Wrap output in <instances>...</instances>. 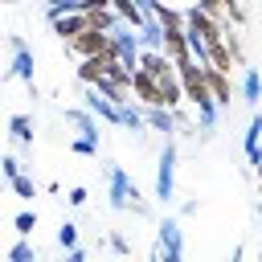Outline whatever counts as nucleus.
Listing matches in <instances>:
<instances>
[{"label":"nucleus","mask_w":262,"mask_h":262,"mask_svg":"<svg viewBox=\"0 0 262 262\" xmlns=\"http://www.w3.org/2000/svg\"><path fill=\"white\" fill-rule=\"evenodd\" d=\"M49 25H53L57 41H70V37H78V33L90 25V16H86V12H61V16H53Z\"/></svg>","instance_id":"11"},{"label":"nucleus","mask_w":262,"mask_h":262,"mask_svg":"<svg viewBox=\"0 0 262 262\" xmlns=\"http://www.w3.org/2000/svg\"><path fill=\"white\" fill-rule=\"evenodd\" d=\"M184 254V233H180V221L176 217H164L156 225V258L160 262H180Z\"/></svg>","instance_id":"4"},{"label":"nucleus","mask_w":262,"mask_h":262,"mask_svg":"<svg viewBox=\"0 0 262 262\" xmlns=\"http://www.w3.org/2000/svg\"><path fill=\"white\" fill-rule=\"evenodd\" d=\"M12 192H16L20 201H33V196H37V180L25 176V172H16V176H12Z\"/></svg>","instance_id":"18"},{"label":"nucleus","mask_w":262,"mask_h":262,"mask_svg":"<svg viewBox=\"0 0 262 262\" xmlns=\"http://www.w3.org/2000/svg\"><path fill=\"white\" fill-rule=\"evenodd\" d=\"M258 262H262V250H258Z\"/></svg>","instance_id":"28"},{"label":"nucleus","mask_w":262,"mask_h":262,"mask_svg":"<svg viewBox=\"0 0 262 262\" xmlns=\"http://www.w3.org/2000/svg\"><path fill=\"white\" fill-rule=\"evenodd\" d=\"M242 147H246L250 168L262 164V111H258V106L250 111V127H246V135H242Z\"/></svg>","instance_id":"9"},{"label":"nucleus","mask_w":262,"mask_h":262,"mask_svg":"<svg viewBox=\"0 0 262 262\" xmlns=\"http://www.w3.org/2000/svg\"><path fill=\"white\" fill-rule=\"evenodd\" d=\"M8 258H12V262H33V258H37V246L20 237L16 246H8Z\"/></svg>","instance_id":"21"},{"label":"nucleus","mask_w":262,"mask_h":262,"mask_svg":"<svg viewBox=\"0 0 262 262\" xmlns=\"http://www.w3.org/2000/svg\"><path fill=\"white\" fill-rule=\"evenodd\" d=\"M66 119L78 127V135H86V139H94V143H102V131H98V123H94V115L90 111H78V106H66Z\"/></svg>","instance_id":"14"},{"label":"nucleus","mask_w":262,"mask_h":262,"mask_svg":"<svg viewBox=\"0 0 262 262\" xmlns=\"http://www.w3.org/2000/svg\"><path fill=\"white\" fill-rule=\"evenodd\" d=\"M205 82H209V94H213V102H217L221 111H229V98H233V82H229V74H221V70L205 66Z\"/></svg>","instance_id":"10"},{"label":"nucleus","mask_w":262,"mask_h":262,"mask_svg":"<svg viewBox=\"0 0 262 262\" xmlns=\"http://www.w3.org/2000/svg\"><path fill=\"white\" fill-rule=\"evenodd\" d=\"M106 196H111V209L115 213H147V205H143V192H139V184L127 176V168L123 164H106Z\"/></svg>","instance_id":"1"},{"label":"nucleus","mask_w":262,"mask_h":262,"mask_svg":"<svg viewBox=\"0 0 262 262\" xmlns=\"http://www.w3.org/2000/svg\"><path fill=\"white\" fill-rule=\"evenodd\" d=\"M0 172H4L8 180H12V176L20 172V160H16V156H0Z\"/></svg>","instance_id":"24"},{"label":"nucleus","mask_w":262,"mask_h":262,"mask_svg":"<svg viewBox=\"0 0 262 262\" xmlns=\"http://www.w3.org/2000/svg\"><path fill=\"white\" fill-rule=\"evenodd\" d=\"M111 250H115V254H131V246H127L119 233H111Z\"/></svg>","instance_id":"26"},{"label":"nucleus","mask_w":262,"mask_h":262,"mask_svg":"<svg viewBox=\"0 0 262 262\" xmlns=\"http://www.w3.org/2000/svg\"><path fill=\"white\" fill-rule=\"evenodd\" d=\"M8 45H12V66H8V74H4V78H20V82H25V86L37 94V82H33V70H37V61H33V49H29L20 37H12Z\"/></svg>","instance_id":"5"},{"label":"nucleus","mask_w":262,"mask_h":262,"mask_svg":"<svg viewBox=\"0 0 262 262\" xmlns=\"http://www.w3.org/2000/svg\"><path fill=\"white\" fill-rule=\"evenodd\" d=\"M70 151L74 156H98V143L86 139V135H78V139H70Z\"/></svg>","instance_id":"22"},{"label":"nucleus","mask_w":262,"mask_h":262,"mask_svg":"<svg viewBox=\"0 0 262 262\" xmlns=\"http://www.w3.org/2000/svg\"><path fill=\"white\" fill-rule=\"evenodd\" d=\"M139 45H143V49H164V25H160L156 16H147V20L139 25Z\"/></svg>","instance_id":"17"},{"label":"nucleus","mask_w":262,"mask_h":262,"mask_svg":"<svg viewBox=\"0 0 262 262\" xmlns=\"http://www.w3.org/2000/svg\"><path fill=\"white\" fill-rule=\"evenodd\" d=\"M82 98H86V111L94 115V119H102V123H111V127H119V106L106 98V94H98L94 86H86L82 90Z\"/></svg>","instance_id":"8"},{"label":"nucleus","mask_w":262,"mask_h":262,"mask_svg":"<svg viewBox=\"0 0 262 262\" xmlns=\"http://www.w3.org/2000/svg\"><path fill=\"white\" fill-rule=\"evenodd\" d=\"M111 8H115V16L123 20V25H131V29H139L143 20H147V12H143V4L139 0H106Z\"/></svg>","instance_id":"15"},{"label":"nucleus","mask_w":262,"mask_h":262,"mask_svg":"<svg viewBox=\"0 0 262 262\" xmlns=\"http://www.w3.org/2000/svg\"><path fill=\"white\" fill-rule=\"evenodd\" d=\"M131 90H135V102H143V106H164V94H160V86H156V78L147 74V70H131Z\"/></svg>","instance_id":"7"},{"label":"nucleus","mask_w":262,"mask_h":262,"mask_svg":"<svg viewBox=\"0 0 262 262\" xmlns=\"http://www.w3.org/2000/svg\"><path fill=\"white\" fill-rule=\"evenodd\" d=\"M57 246H61V250L78 246V221H61V225H57Z\"/></svg>","instance_id":"20"},{"label":"nucleus","mask_w":262,"mask_h":262,"mask_svg":"<svg viewBox=\"0 0 262 262\" xmlns=\"http://www.w3.org/2000/svg\"><path fill=\"white\" fill-rule=\"evenodd\" d=\"M102 74H106V57H78V82L82 86H94Z\"/></svg>","instance_id":"16"},{"label":"nucleus","mask_w":262,"mask_h":262,"mask_svg":"<svg viewBox=\"0 0 262 262\" xmlns=\"http://www.w3.org/2000/svg\"><path fill=\"white\" fill-rule=\"evenodd\" d=\"M196 8H205L217 25H246V8H242V0H201Z\"/></svg>","instance_id":"6"},{"label":"nucleus","mask_w":262,"mask_h":262,"mask_svg":"<svg viewBox=\"0 0 262 262\" xmlns=\"http://www.w3.org/2000/svg\"><path fill=\"white\" fill-rule=\"evenodd\" d=\"M0 4H12V0H0Z\"/></svg>","instance_id":"29"},{"label":"nucleus","mask_w":262,"mask_h":262,"mask_svg":"<svg viewBox=\"0 0 262 262\" xmlns=\"http://www.w3.org/2000/svg\"><path fill=\"white\" fill-rule=\"evenodd\" d=\"M176 164H180V147L172 135H164V147H160V160H156V201L168 205L176 196Z\"/></svg>","instance_id":"2"},{"label":"nucleus","mask_w":262,"mask_h":262,"mask_svg":"<svg viewBox=\"0 0 262 262\" xmlns=\"http://www.w3.org/2000/svg\"><path fill=\"white\" fill-rule=\"evenodd\" d=\"M70 262H86V246H70Z\"/></svg>","instance_id":"27"},{"label":"nucleus","mask_w":262,"mask_h":262,"mask_svg":"<svg viewBox=\"0 0 262 262\" xmlns=\"http://www.w3.org/2000/svg\"><path fill=\"white\" fill-rule=\"evenodd\" d=\"M12 229H16L20 237H29V233L37 229V213H29V209H20V213L12 217Z\"/></svg>","instance_id":"19"},{"label":"nucleus","mask_w":262,"mask_h":262,"mask_svg":"<svg viewBox=\"0 0 262 262\" xmlns=\"http://www.w3.org/2000/svg\"><path fill=\"white\" fill-rule=\"evenodd\" d=\"M156 4H164V8H172V12H188V8H196L201 0H156Z\"/></svg>","instance_id":"25"},{"label":"nucleus","mask_w":262,"mask_h":262,"mask_svg":"<svg viewBox=\"0 0 262 262\" xmlns=\"http://www.w3.org/2000/svg\"><path fill=\"white\" fill-rule=\"evenodd\" d=\"M8 135L25 147V151H33V139H37V131H33V115H25V111H16L12 119H8Z\"/></svg>","instance_id":"12"},{"label":"nucleus","mask_w":262,"mask_h":262,"mask_svg":"<svg viewBox=\"0 0 262 262\" xmlns=\"http://www.w3.org/2000/svg\"><path fill=\"white\" fill-rule=\"evenodd\" d=\"M242 102H246L250 111L262 102V74H258L254 66H246V70H242Z\"/></svg>","instance_id":"13"},{"label":"nucleus","mask_w":262,"mask_h":262,"mask_svg":"<svg viewBox=\"0 0 262 262\" xmlns=\"http://www.w3.org/2000/svg\"><path fill=\"white\" fill-rule=\"evenodd\" d=\"M66 49H70L74 57H115L111 33H106V29H94V25H86L78 37H70V41H66Z\"/></svg>","instance_id":"3"},{"label":"nucleus","mask_w":262,"mask_h":262,"mask_svg":"<svg viewBox=\"0 0 262 262\" xmlns=\"http://www.w3.org/2000/svg\"><path fill=\"white\" fill-rule=\"evenodd\" d=\"M66 201H70V205H74V209H82V205H86V201H90V192H86V188H82V184H74V188H70V192H66Z\"/></svg>","instance_id":"23"}]
</instances>
